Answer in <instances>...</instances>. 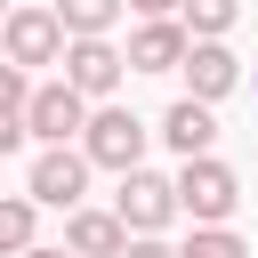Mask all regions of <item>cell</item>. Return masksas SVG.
<instances>
[{"instance_id": "5bb4252c", "label": "cell", "mask_w": 258, "mask_h": 258, "mask_svg": "<svg viewBox=\"0 0 258 258\" xmlns=\"http://www.w3.org/2000/svg\"><path fill=\"white\" fill-rule=\"evenodd\" d=\"M0 250H8V258L32 250V202H0Z\"/></svg>"}, {"instance_id": "8fae6325", "label": "cell", "mask_w": 258, "mask_h": 258, "mask_svg": "<svg viewBox=\"0 0 258 258\" xmlns=\"http://www.w3.org/2000/svg\"><path fill=\"white\" fill-rule=\"evenodd\" d=\"M129 242V226L121 218H105V210H81L73 202V226H64V250H81V258H113Z\"/></svg>"}, {"instance_id": "ffe728a7", "label": "cell", "mask_w": 258, "mask_h": 258, "mask_svg": "<svg viewBox=\"0 0 258 258\" xmlns=\"http://www.w3.org/2000/svg\"><path fill=\"white\" fill-rule=\"evenodd\" d=\"M24 258H81V250H24Z\"/></svg>"}, {"instance_id": "30bf717a", "label": "cell", "mask_w": 258, "mask_h": 258, "mask_svg": "<svg viewBox=\"0 0 258 258\" xmlns=\"http://www.w3.org/2000/svg\"><path fill=\"white\" fill-rule=\"evenodd\" d=\"M161 137H169V153H210L218 121H210V105H202V97H177V105L161 113Z\"/></svg>"}, {"instance_id": "9a60e30c", "label": "cell", "mask_w": 258, "mask_h": 258, "mask_svg": "<svg viewBox=\"0 0 258 258\" xmlns=\"http://www.w3.org/2000/svg\"><path fill=\"white\" fill-rule=\"evenodd\" d=\"M177 8H185V24H194L202 40H218V32L234 24V0H177Z\"/></svg>"}, {"instance_id": "d6986e66", "label": "cell", "mask_w": 258, "mask_h": 258, "mask_svg": "<svg viewBox=\"0 0 258 258\" xmlns=\"http://www.w3.org/2000/svg\"><path fill=\"white\" fill-rule=\"evenodd\" d=\"M121 8H137V16H169L177 0H121Z\"/></svg>"}, {"instance_id": "e0dca14e", "label": "cell", "mask_w": 258, "mask_h": 258, "mask_svg": "<svg viewBox=\"0 0 258 258\" xmlns=\"http://www.w3.org/2000/svg\"><path fill=\"white\" fill-rule=\"evenodd\" d=\"M113 258H177V250H169V242H153V234H137V242H121Z\"/></svg>"}, {"instance_id": "3957f363", "label": "cell", "mask_w": 258, "mask_h": 258, "mask_svg": "<svg viewBox=\"0 0 258 258\" xmlns=\"http://www.w3.org/2000/svg\"><path fill=\"white\" fill-rule=\"evenodd\" d=\"M81 153H89L97 169H137V161H145V121L121 113V105H105V113L81 121Z\"/></svg>"}, {"instance_id": "9c48e42d", "label": "cell", "mask_w": 258, "mask_h": 258, "mask_svg": "<svg viewBox=\"0 0 258 258\" xmlns=\"http://www.w3.org/2000/svg\"><path fill=\"white\" fill-rule=\"evenodd\" d=\"M177 56H185V24H169V16H145V32L129 40V73H177Z\"/></svg>"}, {"instance_id": "ba28073f", "label": "cell", "mask_w": 258, "mask_h": 258, "mask_svg": "<svg viewBox=\"0 0 258 258\" xmlns=\"http://www.w3.org/2000/svg\"><path fill=\"white\" fill-rule=\"evenodd\" d=\"M177 73H185V89H194L202 105H218V97H226V89L242 81V64H234V56L218 48V40H194V48L177 56Z\"/></svg>"}, {"instance_id": "277c9868", "label": "cell", "mask_w": 258, "mask_h": 258, "mask_svg": "<svg viewBox=\"0 0 258 258\" xmlns=\"http://www.w3.org/2000/svg\"><path fill=\"white\" fill-rule=\"evenodd\" d=\"M169 210H177V185H169V177H153V169H121V202H113V218H121L129 234L169 226Z\"/></svg>"}, {"instance_id": "ac0fdd59", "label": "cell", "mask_w": 258, "mask_h": 258, "mask_svg": "<svg viewBox=\"0 0 258 258\" xmlns=\"http://www.w3.org/2000/svg\"><path fill=\"white\" fill-rule=\"evenodd\" d=\"M24 145V121H0V153H16Z\"/></svg>"}, {"instance_id": "7c38bea8", "label": "cell", "mask_w": 258, "mask_h": 258, "mask_svg": "<svg viewBox=\"0 0 258 258\" xmlns=\"http://www.w3.org/2000/svg\"><path fill=\"white\" fill-rule=\"evenodd\" d=\"M121 16V0H56V24L64 32H105Z\"/></svg>"}, {"instance_id": "6da1fadb", "label": "cell", "mask_w": 258, "mask_h": 258, "mask_svg": "<svg viewBox=\"0 0 258 258\" xmlns=\"http://www.w3.org/2000/svg\"><path fill=\"white\" fill-rule=\"evenodd\" d=\"M234 202H242L234 169H226V161H210V153H185V169H177V210H185L194 226H226V218H234Z\"/></svg>"}, {"instance_id": "5b68a950", "label": "cell", "mask_w": 258, "mask_h": 258, "mask_svg": "<svg viewBox=\"0 0 258 258\" xmlns=\"http://www.w3.org/2000/svg\"><path fill=\"white\" fill-rule=\"evenodd\" d=\"M56 56H64L56 8H8V64H56Z\"/></svg>"}, {"instance_id": "7a4b0ae2", "label": "cell", "mask_w": 258, "mask_h": 258, "mask_svg": "<svg viewBox=\"0 0 258 258\" xmlns=\"http://www.w3.org/2000/svg\"><path fill=\"white\" fill-rule=\"evenodd\" d=\"M81 121H89V97H81L73 81L24 89V137H40V145H73V137H81Z\"/></svg>"}, {"instance_id": "4fadbf2b", "label": "cell", "mask_w": 258, "mask_h": 258, "mask_svg": "<svg viewBox=\"0 0 258 258\" xmlns=\"http://www.w3.org/2000/svg\"><path fill=\"white\" fill-rule=\"evenodd\" d=\"M177 258H250V250H242V234H226V226H194V242H185Z\"/></svg>"}, {"instance_id": "44dd1931", "label": "cell", "mask_w": 258, "mask_h": 258, "mask_svg": "<svg viewBox=\"0 0 258 258\" xmlns=\"http://www.w3.org/2000/svg\"><path fill=\"white\" fill-rule=\"evenodd\" d=\"M0 8H8V0H0Z\"/></svg>"}, {"instance_id": "52a82bcc", "label": "cell", "mask_w": 258, "mask_h": 258, "mask_svg": "<svg viewBox=\"0 0 258 258\" xmlns=\"http://www.w3.org/2000/svg\"><path fill=\"white\" fill-rule=\"evenodd\" d=\"M81 185H89V153H73V145H48V153L32 161V202H48V210H73V202H81Z\"/></svg>"}, {"instance_id": "2e32d148", "label": "cell", "mask_w": 258, "mask_h": 258, "mask_svg": "<svg viewBox=\"0 0 258 258\" xmlns=\"http://www.w3.org/2000/svg\"><path fill=\"white\" fill-rule=\"evenodd\" d=\"M0 121H24V64H0Z\"/></svg>"}, {"instance_id": "8992f818", "label": "cell", "mask_w": 258, "mask_h": 258, "mask_svg": "<svg viewBox=\"0 0 258 258\" xmlns=\"http://www.w3.org/2000/svg\"><path fill=\"white\" fill-rule=\"evenodd\" d=\"M56 64H64V81H73L81 97H105V89L121 81V48H113L105 32H73V48H64Z\"/></svg>"}]
</instances>
